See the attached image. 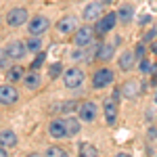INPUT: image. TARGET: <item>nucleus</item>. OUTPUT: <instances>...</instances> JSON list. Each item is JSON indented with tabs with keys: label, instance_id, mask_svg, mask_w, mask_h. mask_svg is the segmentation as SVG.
<instances>
[{
	"label": "nucleus",
	"instance_id": "f257e3e1",
	"mask_svg": "<svg viewBox=\"0 0 157 157\" xmlns=\"http://www.w3.org/2000/svg\"><path fill=\"white\" fill-rule=\"evenodd\" d=\"M84 80H86L84 71L78 69V67H69V69L63 71V84H65V88H69V90L80 88V86L84 84Z\"/></svg>",
	"mask_w": 157,
	"mask_h": 157
},
{
	"label": "nucleus",
	"instance_id": "f03ea898",
	"mask_svg": "<svg viewBox=\"0 0 157 157\" xmlns=\"http://www.w3.org/2000/svg\"><path fill=\"white\" fill-rule=\"evenodd\" d=\"M94 27L92 25H84V27H80V29H75V34H73V44L75 46H82V48H88L90 44H92V40H94Z\"/></svg>",
	"mask_w": 157,
	"mask_h": 157
},
{
	"label": "nucleus",
	"instance_id": "7ed1b4c3",
	"mask_svg": "<svg viewBox=\"0 0 157 157\" xmlns=\"http://www.w3.org/2000/svg\"><path fill=\"white\" fill-rule=\"evenodd\" d=\"M27 21H29V15H27V11H25L23 6L11 9V11L6 13V23L11 25V27H21Z\"/></svg>",
	"mask_w": 157,
	"mask_h": 157
},
{
	"label": "nucleus",
	"instance_id": "20e7f679",
	"mask_svg": "<svg viewBox=\"0 0 157 157\" xmlns=\"http://www.w3.org/2000/svg\"><path fill=\"white\" fill-rule=\"evenodd\" d=\"M111 82H113V71H111L109 67H101V69L94 71V75H92V88H97V90L109 86Z\"/></svg>",
	"mask_w": 157,
	"mask_h": 157
},
{
	"label": "nucleus",
	"instance_id": "39448f33",
	"mask_svg": "<svg viewBox=\"0 0 157 157\" xmlns=\"http://www.w3.org/2000/svg\"><path fill=\"white\" fill-rule=\"evenodd\" d=\"M78 113H80V120H82V121L90 124V121H94V120H97L98 107H97V103H92V101H86L84 105H80Z\"/></svg>",
	"mask_w": 157,
	"mask_h": 157
},
{
	"label": "nucleus",
	"instance_id": "423d86ee",
	"mask_svg": "<svg viewBox=\"0 0 157 157\" xmlns=\"http://www.w3.org/2000/svg\"><path fill=\"white\" fill-rule=\"evenodd\" d=\"M27 29H29V34H32V36H40L42 32H46V29H48V19H46V17H42V15H36L34 19H29V21H27Z\"/></svg>",
	"mask_w": 157,
	"mask_h": 157
},
{
	"label": "nucleus",
	"instance_id": "0eeeda50",
	"mask_svg": "<svg viewBox=\"0 0 157 157\" xmlns=\"http://www.w3.org/2000/svg\"><path fill=\"white\" fill-rule=\"evenodd\" d=\"M19 101L17 88H13L11 84H2L0 86V103L2 105H15Z\"/></svg>",
	"mask_w": 157,
	"mask_h": 157
},
{
	"label": "nucleus",
	"instance_id": "6e6552de",
	"mask_svg": "<svg viewBox=\"0 0 157 157\" xmlns=\"http://www.w3.org/2000/svg\"><path fill=\"white\" fill-rule=\"evenodd\" d=\"M117 23V13H107L105 17H101V21L97 23V32L98 36H103V34H107L109 29H113V25Z\"/></svg>",
	"mask_w": 157,
	"mask_h": 157
},
{
	"label": "nucleus",
	"instance_id": "1a4fd4ad",
	"mask_svg": "<svg viewBox=\"0 0 157 157\" xmlns=\"http://www.w3.org/2000/svg\"><path fill=\"white\" fill-rule=\"evenodd\" d=\"M103 111H105V121L109 126H115V121H117V101L113 97L107 98L105 105H103Z\"/></svg>",
	"mask_w": 157,
	"mask_h": 157
},
{
	"label": "nucleus",
	"instance_id": "9d476101",
	"mask_svg": "<svg viewBox=\"0 0 157 157\" xmlns=\"http://www.w3.org/2000/svg\"><path fill=\"white\" fill-rule=\"evenodd\" d=\"M4 50H6V55H9V59H11V61H19V59H23L25 55H27L25 44H23V42H19V40L11 42V44H9Z\"/></svg>",
	"mask_w": 157,
	"mask_h": 157
},
{
	"label": "nucleus",
	"instance_id": "9b49d317",
	"mask_svg": "<svg viewBox=\"0 0 157 157\" xmlns=\"http://www.w3.org/2000/svg\"><path fill=\"white\" fill-rule=\"evenodd\" d=\"M48 132L52 138H65L67 136V128H65V120H52L48 126Z\"/></svg>",
	"mask_w": 157,
	"mask_h": 157
},
{
	"label": "nucleus",
	"instance_id": "f8f14e48",
	"mask_svg": "<svg viewBox=\"0 0 157 157\" xmlns=\"http://www.w3.org/2000/svg\"><path fill=\"white\" fill-rule=\"evenodd\" d=\"M101 11H103L101 2H90L84 9V21H97V19H101Z\"/></svg>",
	"mask_w": 157,
	"mask_h": 157
},
{
	"label": "nucleus",
	"instance_id": "ddd939ff",
	"mask_svg": "<svg viewBox=\"0 0 157 157\" xmlns=\"http://www.w3.org/2000/svg\"><path fill=\"white\" fill-rule=\"evenodd\" d=\"M75 27H78V19L75 17H63L59 23H57V29H59L61 34H71V32H75Z\"/></svg>",
	"mask_w": 157,
	"mask_h": 157
},
{
	"label": "nucleus",
	"instance_id": "4468645a",
	"mask_svg": "<svg viewBox=\"0 0 157 157\" xmlns=\"http://www.w3.org/2000/svg\"><path fill=\"white\" fill-rule=\"evenodd\" d=\"M138 92H140V84L136 82V80H128L126 84L121 86V94L126 98H134L138 97Z\"/></svg>",
	"mask_w": 157,
	"mask_h": 157
},
{
	"label": "nucleus",
	"instance_id": "2eb2a0df",
	"mask_svg": "<svg viewBox=\"0 0 157 157\" xmlns=\"http://www.w3.org/2000/svg\"><path fill=\"white\" fill-rule=\"evenodd\" d=\"M134 61H136V57H134L132 50L121 52V57H120V69H121V71H130V69L134 67Z\"/></svg>",
	"mask_w": 157,
	"mask_h": 157
},
{
	"label": "nucleus",
	"instance_id": "dca6fc26",
	"mask_svg": "<svg viewBox=\"0 0 157 157\" xmlns=\"http://www.w3.org/2000/svg\"><path fill=\"white\" fill-rule=\"evenodd\" d=\"M0 145L6 147V149L15 147L17 145V134L13 132V130H2V132H0Z\"/></svg>",
	"mask_w": 157,
	"mask_h": 157
},
{
	"label": "nucleus",
	"instance_id": "f3484780",
	"mask_svg": "<svg viewBox=\"0 0 157 157\" xmlns=\"http://www.w3.org/2000/svg\"><path fill=\"white\" fill-rule=\"evenodd\" d=\"M40 82H42V80H40L38 71H34V69L27 73V75H23V84H25V88H29V90H36L38 86H40Z\"/></svg>",
	"mask_w": 157,
	"mask_h": 157
},
{
	"label": "nucleus",
	"instance_id": "a211bd4d",
	"mask_svg": "<svg viewBox=\"0 0 157 157\" xmlns=\"http://www.w3.org/2000/svg\"><path fill=\"white\" fill-rule=\"evenodd\" d=\"M23 67L21 65H13V67H9V71H6V80L11 82V84H15V82H19V80H23Z\"/></svg>",
	"mask_w": 157,
	"mask_h": 157
},
{
	"label": "nucleus",
	"instance_id": "6ab92c4d",
	"mask_svg": "<svg viewBox=\"0 0 157 157\" xmlns=\"http://www.w3.org/2000/svg\"><path fill=\"white\" fill-rule=\"evenodd\" d=\"M134 17V11L130 4H121L120 11H117V21H121V23H130Z\"/></svg>",
	"mask_w": 157,
	"mask_h": 157
},
{
	"label": "nucleus",
	"instance_id": "aec40b11",
	"mask_svg": "<svg viewBox=\"0 0 157 157\" xmlns=\"http://www.w3.org/2000/svg\"><path fill=\"white\" fill-rule=\"evenodd\" d=\"M115 55V44H103L98 48V59L101 61H111Z\"/></svg>",
	"mask_w": 157,
	"mask_h": 157
},
{
	"label": "nucleus",
	"instance_id": "412c9836",
	"mask_svg": "<svg viewBox=\"0 0 157 157\" xmlns=\"http://www.w3.org/2000/svg\"><path fill=\"white\" fill-rule=\"evenodd\" d=\"M78 151H80V155H86V157H97L98 155V149L94 145H90V143H80Z\"/></svg>",
	"mask_w": 157,
	"mask_h": 157
},
{
	"label": "nucleus",
	"instance_id": "4be33fe9",
	"mask_svg": "<svg viewBox=\"0 0 157 157\" xmlns=\"http://www.w3.org/2000/svg\"><path fill=\"white\" fill-rule=\"evenodd\" d=\"M65 128H67V136H75L80 132V121L75 117H67L65 120Z\"/></svg>",
	"mask_w": 157,
	"mask_h": 157
},
{
	"label": "nucleus",
	"instance_id": "5701e85b",
	"mask_svg": "<svg viewBox=\"0 0 157 157\" xmlns=\"http://www.w3.org/2000/svg\"><path fill=\"white\" fill-rule=\"evenodd\" d=\"M25 48H27V52H40V48H42V40H40V38H29V40H27V42H25Z\"/></svg>",
	"mask_w": 157,
	"mask_h": 157
},
{
	"label": "nucleus",
	"instance_id": "b1692460",
	"mask_svg": "<svg viewBox=\"0 0 157 157\" xmlns=\"http://www.w3.org/2000/svg\"><path fill=\"white\" fill-rule=\"evenodd\" d=\"M46 155H52V157H63V155H67V151H65V149H61V147H48Z\"/></svg>",
	"mask_w": 157,
	"mask_h": 157
},
{
	"label": "nucleus",
	"instance_id": "393cba45",
	"mask_svg": "<svg viewBox=\"0 0 157 157\" xmlns=\"http://www.w3.org/2000/svg\"><path fill=\"white\" fill-rule=\"evenodd\" d=\"M61 71H63V65H61V63H52L48 73H50V78L55 80V78H59V75H61Z\"/></svg>",
	"mask_w": 157,
	"mask_h": 157
},
{
	"label": "nucleus",
	"instance_id": "a878e982",
	"mask_svg": "<svg viewBox=\"0 0 157 157\" xmlns=\"http://www.w3.org/2000/svg\"><path fill=\"white\" fill-rule=\"evenodd\" d=\"M138 69H140L143 73H151V69H153V65H151V61L140 59V63H138Z\"/></svg>",
	"mask_w": 157,
	"mask_h": 157
},
{
	"label": "nucleus",
	"instance_id": "bb28decb",
	"mask_svg": "<svg viewBox=\"0 0 157 157\" xmlns=\"http://www.w3.org/2000/svg\"><path fill=\"white\" fill-rule=\"evenodd\" d=\"M44 63V52H38V57H36V61H32V67L29 69H34V71H38V67Z\"/></svg>",
	"mask_w": 157,
	"mask_h": 157
},
{
	"label": "nucleus",
	"instance_id": "cd10ccee",
	"mask_svg": "<svg viewBox=\"0 0 157 157\" xmlns=\"http://www.w3.org/2000/svg\"><path fill=\"white\" fill-rule=\"evenodd\" d=\"M84 55H86V50L82 48V46H78V48L71 52V59L73 61H80V59H84Z\"/></svg>",
	"mask_w": 157,
	"mask_h": 157
},
{
	"label": "nucleus",
	"instance_id": "c85d7f7f",
	"mask_svg": "<svg viewBox=\"0 0 157 157\" xmlns=\"http://www.w3.org/2000/svg\"><path fill=\"white\" fill-rule=\"evenodd\" d=\"M9 55H6V50H0V67H6L9 65Z\"/></svg>",
	"mask_w": 157,
	"mask_h": 157
},
{
	"label": "nucleus",
	"instance_id": "c756f323",
	"mask_svg": "<svg viewBox=\"0 0 157 157\" xmlns=\"http://www.w3.org/2000/svg\"><path fill=\"white\" fill-rule=\"evenodd\" d=\"M155 36H157V29H155V27H151V32H147V34H145V42H153Z\"/></svg>",
	"mask_w": 157,
	"mask_h": 157
},
{
	"label": "nucleus",
	"instance_id": "7c9ffc66",
	"mask_svg": "<svg viewBox=\"0 0 157 157\" xmlns=\"http://www.w3.org/2000/svg\"><path fill=\"white\" fill-rule=\"evenodd\" d=\"M143 52H145V44H138V46H136V55H134V57H136V59H143Z\"/></svg>",
	"mask_w": 157,
	"mask_h": 157
},
{
	"label": "nucleus",
	"instance_id": "2f4dec72",
	"mask_svg": "<svg viewBox=\"0 0 157 157\" xmlns=\"http://www.w3.org/2000/svg\"><path fill=\"white\" fill-rule=\"evenodd\" d=\"M75 109V103L73 101H69V103H63V111H73Z\"/></svg>",
	"mask_w": 157,
	"mask_h": 157
},
{
	"label": "nucleus",
	"instance_id": "473e14b6",
	"mask_svg": "<svg viewBox=\"0 0 157 157\" xmlns=\"http://www.w3.org/2000/svg\"><path fill=\"white\" fill-rule=\"evenodd\" d=\"M149 21H153V17H149V15H143L138 23H140V25H147V23H149Z\"/></svg>",
	"mask_w": 157,
	"mask_h": 157
},
{
	"label": "nucleus",
	"instance_id": "72a5a7b5",
	"mask_svg": "<svg viewBox=\"0 0 157 157\" xmlns=\"http://www.w3.org/2000/svg\"><path fill=\"white\" fill-rule=\"evenodd\" d=\"M0 157H6V147L0 145Z\"/></svg>",
	"mask_w": 157,
	"mask_h": 157
},
{
	"label": "nucleus",
	"instance_id": "f704fd0d",
	"mask_svg": "<svg viewBox=\"0 0 157 157\" xmlns=\"http://www.w3.org/2000/svg\"><path fill=\"white\" fill-rule=\"evenodd\" d=\"M153 52L157 55V42H155V40H153Z\"/></svg>",
	"mask_w": 157,
	"mask_h": 157
},
{
	"label": "nucleus",
	"instance_id": "c9c22d12",
	"mask_svg": "<svg viewBox=\"0 0 157 157\" xmlns=\"http://www.w3.org/2000/svg\"><path fill=\"white\" fill-rule=\"evenodd\" d=\"M155 101H157V97H155Z\"/></svg>",
	"mask_w": 157,
	"mask_h": 157
}]
</instances>
